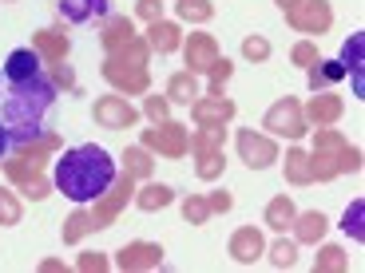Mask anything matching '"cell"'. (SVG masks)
Returning a JSON list of instances; mask_svg holds the SVG:
<instances>
[{
  "mask_svg": "<svg viewBox=\"0 0 365 273\" xmlns=\"http://www.w3.org/2000/svg\"><path fill=\"white\" fill-rule=\"evenodd\" d=\"M115 174H119L115 159H111L103 146L80 143V146H72V151H64V155L56 159L52 186L64 194V198L88 206V202H96L111 182H115Z\"/></svg>",
  "mask_w": 365,
  "mask_h": 273,
  "instance_id": "6da1fadb",
  "label": "cell"
},
{
  "mask_svg": "<svg viewBox=\"0 0 365 273\" xmlns=\"http://www.w3.org/2000/svg\"><path fill=\"white\" fill-rule=\"evenodd\" d=\"M56 83L52 75H36V80L24 83H9V95H4V107H0V119L12 135V146L32 143L36 135H44L48 111L56 107Z\"/></svg>",
  "mask_w": 365,
  "mask_h": 273,
  "instance_id": "7a4b0ae2",
  "label": "cell"
},
{
  "mask_svg": "<svg viewBox=\"0 0 365 273\" xmlns=\"http://www.w3.org/2000/svg\"><path fill=\"white\" fill-rule=\"evenodd\" d=\"M147 60H151V48L147 40H131L119 52H108V64H103V80L111 83L123 95H143L151 87V75H147Z\"/></svg>",
  "mask_w": 365,
  "mask_h": 273,
  "instance_id": "3957f363",
  "label": "cell"
},
{
  "mask_svg": "<svg viewBox=\"0 0 365 273\" xmlns=\"http://www.w3.org/2000/svg\"><path fill=\"white\" fill-rule=\"evenodd\" d=\"M310 163H314V178H338L341 171H361V151L349 146L334 127H318Z\"/></svg>",
  "mask_w": 365,
  "mask_h": 273,
  "instance_id": "277c9868",
  "label": "cell"
},
{
  "mask_svg": "<svg viewBox=\"0 0 365 273\" xmlns=\"http://www.w3.org/2000/svg\"><path fill=\"white\" fill-rule=\"evenodd\" d=\"M222 139H227V127H199L191 135V155H195V171L199 178H219L227 159H222Z\"/></svg>",
  "mask_w": 365,
  "mask_h": 273,
  "instance_id": "5b68a950",
  "label": "cell"
},
{
  "mask_svg": "<svg viewBox=\"0 0 365 273\" xmlns=\"http://www.w3.org/2000/svg\"><path fill=\"white\" fill-rule=\"evenodd\" d=\"M139 146H147V151H159L163 159H182L187 151H191V131L182 127V123H155V127H147L143 139H139Z\"/></svg>",
  "mask_w": 365,
  "mask_h": 273,
  "instance_id": "8992f818",
  "label": "cell"
},
{
  "mask_svg": "<svg viewBox=\"0 0 365 273\" xmlns=\"http://www.w3.org/2000/svg\"><path fill=\"white\" fill-rule=\"evenodd\" d=\"M294 32H306V36H326L334 28V9L329 0H298L290 12H286Z\"/></svg>",
  "mask_w": 365,
  "mask_h": 273,
  "instance_id": "52a82bcc",
  "label": "cell"
},
{
  "mask_svg": "<svg viewBox=\"0 0 365 273\" xmlns=\"http://www.w3.org/2000/svg\"><path fill=\"white\" fill-rule=\"evenodd\" d=\"M262 127L270 131V135H278V139H302L306 131H310V123H306V115H302L298 100H278L262 115Z\"/></svg>",
  "mask_w": 365,
  "mask_h": 273,
  "instance_id": "ba28073f",
  "label": "cell"
},
{
  "mask_svg": "<svg viewBox=\"0 0 365 273\" xmlns=\"http://www.w3.org/2000/svg\"><path fill=\"white\" fill-rule=\"evenodd\" d=\"M131 191H135V178H131L128 171L123 174H115V182H111L108 191L96 198V210H91V218H96V230H103V226H111L115 222V214L123 210V202L131 198Z\"/></svg>",
  "mask_w": 365,
  "mask_h": 273,
  "instance_id": "9c48e42d",
  "label": "cell"
},
{
  "mask_svg": "<svg viewBox=\"0 0 365 273\" xmlns=\"http://www.w3.org/2000/svg\"><path fill=\"white\" fill-rule=\"evenodd\" d=\"M238 159L250 166V171H266V166L278 163V143L274 135H258V131H238Z\"/></svg>",
  "mask_w": 365,
  "mask_h": 273,
  "instance_id": "30bf717a",
  "label": "cell"
},
{
  "mask_svg": "<svg viewBox=\"0 0 365 273\" xmlns=\"http://www.w3.org/2000/svg\"><path fill=\"white\" fill-rule=\"evenodd\" d=\"M91 119H96L100 127H108V131H123V127H135L139 123V111L131 107L123 95H100L96 107H91Z\"/></svg>",
  "mask_w": 365,
  "mask_h": 273,
  "instance_id": "8fae6325",
  "label": "cell"
},
{
  "mask_svg": "<svg viewBox=\"0 0 365 273\" xmlns=\"http://www.w3.org/2000/svg\"><path fill=\"white\" fill-rule=\"evenodd\" d=\"M115 265H119V269H128V273L159 269V265H163V246H155V242H128V246L119 250Z\"/></svg>",
  "mask_w": 365,
  "mask_h": 273,
  "instance_id": "7c38bea8",
  "label": "cell"
},
{
  "mask_svg": "<svg viewBox=\"0 0 365 273\" xmlns=\"http://www.w3.org/2000/svg\"><path fill=\"white\" fill-rule=\"evenodd\" d=\"M230 257H235L238 265H255L258 257L266 254V237H262V230H255V226H238L235 234H230Z\"/></svg>",
  "mask_w": 365,
  "mask_h": 273,
  "instance_id": "4fadbf2b",
  "label": "cell"
},
{
  "mask_svg": "<svg viewBox=\"0 0 365 273\" xmlns=\"http://www.w3.org/2000/svg\"><path fill=\"white\" fill-rule=\"evenodd\" d=\"M36 75H44V60H40L36 48H16V52H9V60H4V80L24 83V80H36Z\"/></svg>",
  "mask_w": 365,
  "mask_h": 273,
  "instance_id": "5bb4252c",
  "label": "cell"
},
{
  "mask_svg": "<svg viewBox=\"0 0 365 273\" xmlns=\"http://www.w3.org/2000/svg\"><path fill=\"white\" fill-rule=\"evenodd\" d=\"M191 115L199 127H222V123H230L235 119V103L227 100V95H207V100H195L191 103Z\"/></svg>",
  "mask_w": 365,
  "mask_h": 273,
  "instance_id": "9a60e30c",
  "label": "cell"
},
{
  "mask_svg": "<svg viewBox=\"0 0 365 273\" xmlns=\"http://www.w3.org/2000/svg\"><path fill=\"white\" fill-rule=\"evenodd\" d=\"M341 111H346V103H341V95H329V91H322V95H314L306 107H302V115H306V123H318V127H334L341 119Z\"/></svg>",
  "mask_w": 365,
  "mask_h": 273,
  "instance_id": "2e32d148",
  "label": "cell"
},
{
  "mask_svg": "<svg viewBox=\"0 0 365 273\" xmlns=\"http://www.w3.org/2000/svg\"><path fill=\"white\" fill-rule=\"evenodd\" d=\"M56 9L72 24H88V20L111 16V0H56Z\"/></svg>",
  "mask_w": 365,
  "mask_h": 273,
  "instance_id": "e0dca14e",
  "label": "cell"
},
{
  "mask_svg": "<svg viewBox=\"0 0 365 273\" xmlns=\"http://www.w3.org/2000/svg\"><path fill=\"white\" fill-rule=\"evenodd\" d=\"M294 242H302V246H318L322 237H326L329 230V218L322 214V210H306V214H294Z\"/></svg>",
  "mask_w": 365,
  "mask_h": 273,
  "instance_id": "ac0fdd59",
  "label": "cell"
},
{
  "mask_svg": "<svg viewBox=\"0 0 365 273\" xmlns=\"http://www.w3.org/2000/svg\"><path fill=\"white\" fill-rule=\"evenodd\" d=\"M219 60V44L215 36H202V32H191V44H187V72H210V64Z\"/></svg>",
  "mask_w": 365,
  "mask_h": 273,
  "instance_id": "d6986e66",
  "label": "cell"
},
{
  "mask_svg": "<svg viewBox=\"0 0 365 273\" xmlns=\"http://www.w3.org/2000/svg\"><path fill=\"white\" fill-rule=\"evenodd\" d=\"M32 48L40 52V60H44V64H64L68 48H72V44H68V36L60 32V28H40L36 40H32Z\"/></svg>",
  "mask_w": 365,
  "mask_h": 273,
  "instance_id": "ffe728a7",
  "label": "cell"
},
{
  "mask_svg": "<svg viewBox=\"0 0 365 273\" xmlns=\"http://www.w3.org/2000/svg\"><path fill=\"white\" fill-rule=\"evenodd\" d=\"M182 44V28L171 24V20H155V24H147V48L159 55L175 52V48Z\"/></svg>",
  "mask_w": 365,
  "mask_h": 273,
  "instance_id": "44dd1931",
  "label": "cell"
},
{
  "mask_svg": "<svg viewBox=\"0 0 365 273\" xmlns=\"http://www.w3.org/2000/svg\"><path fill=\"white\" fill-rule=\"evenodd\" d=\"M100 40H103V48H108V52H119L123 44H131V40H135V28H131L128 16H103Z\"/></svg>",
  "mask_w": 365,
  "mask_h": 273,
  "instance_id": "7402d4cb",
  "label": "cell"
},
{
  "mask_svg": "<svg viewBox=\"0 0 365 273\" xmlns=\"http://www.w3.org/2000/svg\"><path fill=\"white\" fill-rule=\"evenodd\" d=\"M294 214H298V206H294V198L290 194H278V198H270L266 202V226L274 230V234H286V226L294 222Z\"/></svg>",
  "mask_w": 365,
  "mask_h": 273,
  "instance_id": "603a6c76",
  "label": "cell"
},
{
  "mask_svg": "<svg viewBox=\"0 0 365 273\" xmlns=\"http://www.w3.org/2000/svg\"><path fill=\"white\" fill-rule=\"evenodd\" d=\"M361 48H365V36L361 32H354L349 36V44L341 48V64H346V72L354 75V95L361 100L365 95V80H361Z\"/></svg>",
  "mask_w": 365,
  "mask_h": 273,
  "instance_id": "cb8c5ba5",
  "label": "cell"
},
{
  "mask_svg": "<svg viewBox=\"0 0 365 273\" xmlns=\"http://www.w3.org/2000/svg\"><path fill=\"white\" fill-rule=\"evenodd\" d=\"M195 100H199V75L182 68L167 80V103H195Z\"/></svg>",
  "mask_w": 365,
  "mask_h": 273,
  "instance_id": "d4e9b609",
  "label": "cell"
},
{
  "mask_svg": "<svg viewBox=\"0 0 365 273\" xmlns=\"http://www.w3.org/2000/svg\"><path fill=\"white\" fill-rule=\"evenodd\" d=\"M286 178H290L294 186H310V182H318V178H314L310 155H306L302 146H290V151H286Z\"/></svg>",
  "mask_w": 365,
  "mask_h": 273,
  "instance_id": "484cf974",
  "label": "cell"
},
{
  "mask_svg": "<svg viewBox=\"0 0 365 273\" xmlns=\"http://www.w3.org/2000/svg\"><path fill=\"white\" fill-rule=\"evenodd\" d=\"M171 202H175V191L167 186V182H147L143 191L135 194V206L147 210V214H155V210L171 206Z\"/></svg>",
  "mask_w": 365,
  "mask_h": 273,
  "instance_id": "4316f807",
  "label": "cell"
},
{
  "mask_svg": "<svg viewBox=\"0 0 365 273\" xmlns=\"http://www.w3.org/2000/svg\"><path fill=\"white\" fill-rule=\"evenodd\" d=\"M306 72H310V87L322 91V87H329V83H338L341 75H346V64H341V60H318V64H310Z\"/></svg>",
  "mask_w": 365,
  "mask_h": 273,
  "instance_id": "83f0119b",
  "label": "cell"
},
{
  "mask_svg": "<svg viewBox=\"0 0 365 273\" xmlns=\"http://www.w3.org/2000/svg\"><path fill=\"white\" fill-rule=\"evenodd\" d=\"M175 12H179V20L207 24V20L215 16V4H210V0H175Z\"/></svg>",
  "mask_w": 365,
  "mask_h": 273,
  "instance_id": "f1b7e54d",
  "label": "cell"
},
{
  "mask_svg": "<svg viewBox=\"0 0 365 273\" xmlns=\"http://www.w3.org/2000/svg\"><path fill=\"white\" fill-rule=\"evenodd\" d=\"M346 265H349V257L341 246H322V254L314 257V273H341Z\"/></svg>",
  "mask_w": 365,
  "mask_h": 273,
  "instance_id": "f546056e",
  "label": "cell"
},
{
  "mask_svg": "<svg viewBox=\"0 0 365 273\" xmlns=\"http://www.w3.org/2000/svg\"><path fill=\"white\" fill-rule=\"evenodd\" d=\"M266 254H270V265H274V269H290V265L298 262V242H290V237H278V242H274Z\"/></svg>",
  "mask_w": 365,
  "mask_h": 273,
  "instance_id": "4dcf8cb0",
  "label": "cell"
},
{
  "mask_svg": "<svg viewBox=\"0 0 365 273\" xmlns=\"http://www.w3.org/2000/svg\"><path fill=\"white\" fill-rule=\"evenodd\" d=\"M182 218L191 222V226H207L210 222V202L202 194H187L182 198Z\"/></svg>",
  "mask_w": 365,
  "mask_h": 273,
  "instance_id": "1f68e13d",
  "label": "cell"
},
{
  "mask_svg": "<svg viewBox=\"0 0 365 273\" xmlns=\"http://www.w3.org/2000/svg\"><path fill=\"white\" fill-rule=\"evenodd\" d=\"M91 230H96V218H91L88 210H76L72 218L64 222V242L72 246V242H80L83 234H91Z\"/></svg>",
  "mask_w": 365,
  "mask_h": 273,
  "instance_id": "d6a6232c",
  "label": "cell"
},
{
  "mask_svg": "<svg viewBox=\"0 0 365 273\" xmlns=\"http://www.w3.org/2000/svg\"><path fill=\"white\" fill-rule=\"evenodd\" d=\"M123 166H128L131 178H147L151 166H155V159H147V146H131L128 155H123Z\"/></svg>",
  "mask_w": 365,
  "mask_h": 273,
  "instance_id": "836d02e7",
  "label": "cell"
},
{
  "mask_svg": "<svg viewBox=\"0 0 365 273\" xmlns=\"http://www.w3.org/2000/svg\"><path fill=\"white\" fill-rule=\"evenodd\" d=\"M24 218V206H20V198L12 191H4L0 186V226H16V222Z\"/></svg>",
  "mask_w": 365,
  "mask_h": 273,
  "instance_id": "e575fe53",
  "label": "cell"
},
{
  "mask_svg": "<svg viewBox=\"0 0 365 273\" xmlns=\"http://www.w3.org/2000/svg\"><path fill=\"white\" fill-rule=\"evenodd\" d=\"M361 214H365V202L357 198L354 206L346 210V218H341V230H346V234L354 237V242H365V226H361Z\"/></svg>",
  "mask_w": 365,
  "mask_h": 273,
  "instance_id": "d590c367",
  "label": "cell"
},
{
  "mask_svg": "<svg viewBox=\"0 0 365 273\" xmlns=\"http://www.w3.org/2000/svg\"><path fill=\"white\" fill-rule=\"evenodd\" d=\"M210 91L207 95H222V83L230 80V75H235V64H230L227 55H219V60H215V64H210Z\"/></svg>",
  "mask_w": 365,
  "mask_h": 273,
  "instance_id": "8d00e7d4",
  "label": "cell"
},
{
  "mask_svg": "<svg viewBox=\"0 0 365 273\" xmlns=\"http://www.w3.org/2000/svg\"><path fill=\"white\" fill-rule=\"evenodd\" d=\"M270 52H274V48H270V40H266V36H247V40H242V55H247L250 64H266Z\"/></svg>",
  "mask_w": 365,
  "mask_h": 273,
  "instance_id": "74e56055",
  "label": "cell"
},
{
  "mask_svg": "<svg viewBox=\"0 0 365 273\" xmlns=\"http://www.w3.org/2000/svg\"><path fill=\"white\" fill-rule=\"evenodd\" d=\"M143 115L151 119V123H167V115H171L167 95H147V100H143Z\"/></svg>",
  "mask_w": 365,
  "mask_h": 273,
  "instance_id": "f35d334b",
  "label": "cell"
},
{
  "mask_svg": "<svg viewBox=\"0 0 365 273\" xmlns=\"http://www.w3.org/2000/svg\"><path fill=\"white\" fill-rule=\"evenodd\" d=\"M290 60L298 68H310V64H318L322 55H318V44H310V40H298V44L290 48Z\"/></svg>",
  "mask_w": 365,
  "mask_h": 273,
  "instance_id": "ab89813d",
  "label": "cell"
},
{
  "mask_svg": "<svg viewBox=\"0 0 365 273\" xmlns=\"http://www.w3.org/2000/svg\"><path fill=\"white\" fill-rule=\"evenodd\" d=\"M135 16L143 20V24L163 20V0H135Z\"/></svg>",
  "mask_w": 365,
  "mask_h": 273,
  "instance_id": "60d3db41",
  "label": "cell"
},
{
  "mask_svg": "<svg viewBox=\"0 0 365 273\" xmlns=\"http://www.w3.org/2000/svg\"><path fill=\"white\" fill-rule=\"evenodd\" d=\"M52 83H56V91L64 87V91H80L76 87V75H72V68L68 64H52Z\"/></svg>",
  "mask_w": 365,
  "mask_h": 273,
  "instance_id": "b9f144b4",
  "label": "cell"
},
{
  "mask_svg": "<svg viewBox=\"0 0 365 273\" xmlns=\"http://www.w3.org/2000/svg\"><path fill=\"white\" fill-rule=\"evenodd\" d=\"M207 202H210V214H227V210L235 206V198H230L227 191H215V194H210Z\"/></svg>",
  "mask_w": 365,
  "mask_h": 273,
  "instance_id": "7bdbcfd3",
  "label": "cell"
},
{
  "mask_svg": "<svg viewBox=\"0 0 365 273\" xmlns=\"http://www.w3.org/2000/svg\"><path fill=\"white\" fill-rule=\"evenodd\" d=\"M76 269H108V257H100V254H83Z\"/></svg>",
  "mask_w": 365,
  "mask_h": 273,
  "instance_id": "ee69618b",
  "label": "cell"
},
{
  "mask_svg": "<svg viewBox=\"0 0 365 273\" xmlns=\"http://www.w3.org/2000/svg\"><path fill=\"white\" fill-rule=\"evenodd\" d=\"M12 155V135H9V127H4V119H0V163Z\"/></svg>",
  "mask_w": 365,
  "mask_h": 273,
  "instance_id": "f6af8a7d",
  "label": "cell"
},
{
  "mask_svg": "<svg viewBox=\"0 0 365 273\" xmlns=\"http://www.w3.org/2000/svg\"><path fill=\"white\" fill-rule=\"evenodd\" d=\"M274 4H278V9H282V12H290L294 4H298V0H274Z\"/></svg>",
  "mask_w": 365,
  "mask_h": 273,
  "instance_id": "bcb514c9",
  "label": "cell"
}]
</instances>
